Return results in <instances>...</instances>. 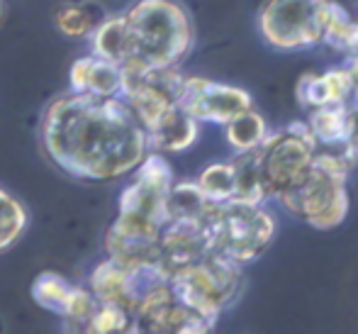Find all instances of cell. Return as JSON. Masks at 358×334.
Segmentation results:
<instances>
[{
	"label": "cell",
	"instance_id": "cell-30",
	"mask_svg": "<svg viewBox=\"0 0 358 334\" xmlns=\"http://www.w3.org/2000/svg\"><path fill=\"white\" fill-rule=\"evenodd\" d=\"M349 105H351V108H354V110H358V85H356V88H354V93H351V100H349Z\"/></svg>",
	"mask_w": 358,
	"mask_h": 334
},
{
	"label": "cell",
	"instance_id": "cell-23",
	"mask_svg": "<svg viewBox=\"0 0 358 334\" xmlns=\"http://www.w3.org/2000/svg\"><path fill=\"white\" fill-rule=\"evenodd\" d=\"M100 20H103V15H98V10L88 3H64L54 13L57 29L64 37H71V39L90 37V32L98 27Z\"/></svg>",
	"mask_w": 358,
	"mask_h": 334
},
{
	"label": "cell",
	"instance_id": "cell-31",
	"mask_svg": "<svg viewBox=\"0 0 358 334\" xmlns=\"http://www.w3.org/2000/svg\"><path fill=\"white\" fill-rule=\"evenodd\" d=\"M139 334H142V332H139Z\"/></svg>",
	"mask_w": 358,
	"mask_h": 334
},
{
	"label": "cell",
	"instance_id": "cell-27",
	"mask_svg": "<svg viewBox=\"0 0 358 334\" xmlns=\"http://www.w3.org/2000/svg\"><path fill=\"white\" fill-rule=\"evenodd\" d=\"M341 151L358 161V110L354 108H351V113H349V127H346V139H344V144H341Z\"/></svg>",
	"mask_w": 358,
	"mask_h": 334
},
{
	"label": "cell",
	"instance_id": "cell-18",
	"mask_svg": "<svg viewBox=\"0 0 358 334\" xmlns=\"http://www.w3.org/2000/svg\"><path fill=\"white\" fill-rule=\"evenodd\" d=\"M90 54L105 62L122 67L127 62V29H124L122 15H110L98 22L90 32Z\"/></svg>",
	"mask_w": 358,
	"mask_h": 334
},
{
	"label": "cell",
	"instance_id": "cell-5",
	"mask_svg": "<svg viewBox=\"0 0 358 334\" xmlns=\"http://www.w3.org/2000/svg\"><path fill=\"white\" fill-rule=\"evenodd\" d=\"M244 266L210 251L200 261L171 273V291L180 305L190 307L210 322L220 320L244 293Z\"/></svg>",
	"mask_w": 358,
	"mask_h": 334
},
{
	"label": "cell",
	"instance_id": "cell-3",
	"mask_svg": "<svg viewBox=\"0 0 358 334\" xmlns=\"http://www.w3.org/2000/svg\"><path fill=\"white\" fill-rule=\"evenodd\" d=\"M358 164L341 149H317L305 179L280 195L278 202L290 215L300 217L312 230L329 232L344 225L349 215V174Z\"/></svg>",
	"mask_w": 358,
	"mask_h": 334
},
{
	"label": "cell",
	"instance_id": "cell-1",
	"mask_svg": "<svg viewBox=\"0 0 358 334\" xmlns=\"http://www.w3.org/2000/svg\"><path fill=\"white\" fill-rule=\"evenodd\" d=\"M42 151L76 181L110 183L129 176L149 154L146 130L122 98L62 93L39 120Z\"/></svg>",
	"mask_w": 358,
	"mask_h": 334
},
{
	"label": "cell",
	"instance_id": "cell-29",
	"mask_svg": "<svg viewBox=\"0 0 358 334\" xmlns=\"http://www.w3.org/2000/svg\"><path fill=\"white\" fill-rule=\"evenodd\" d=\"M5 18H8V5H5V0H0V29L5 25Z\"/></svg>",
	"mask_w": 358,
	"mask_h": 334
},
{
	"label": "cell",
	"instance_id": "cell-2",
	"mask_svg": "<svg viewBox=\"0 0 358 334\" xmlns=\"http://www.w3.org/2000/svg\"><path fill=\"white\" fill-rule=\"evenodd\" d=\"M127 62L122 71L178 69L195 44V25L178 0H134L122 13Z\"/></svg>",
	"mask_w": 358,
	"mask_h": 334
},
{
	"label": "cell",
	"instance_id": "cell-11",
	"mask_svg": "<svg viewBox=\"0 0 358 334\" xmlns=\"http://www.w3.org/2000/svg\"><path fill=\"white\" fill-rule=\"evenodd\" d=\"M205 220H169L161 227L159 264L166 268L169 276L210 254V237Z\"/></svg>",
	"mask_w": 358,
	"mask_h": 334
},
{
	"label": "cell",
	"instance_id": "cell-14",
	"mask_svg": "<svg viewBox=\"0 0 358 334\" xmlns=\"http://www.w3.org/2000/svg\"><path fill=\"white\" fill-rule=\"evenodd\" d=\"M69 88L73 93L100 95V98H120L122 90V69L93 54L80 57L69 71Z\"/></svg>",
	"mask_w": 358,
	"mask_h": 334
},
{
	"label": "cell",
	"instance_id": "cell-15",
	"mask_svg": "<svg viewBox=\"0 0 358 334\" xmlns=\"http://www.w3.org/2000/svg\"><path fill=\"white\" fill-rule=\"evenodd\" d=\"M198 137H200V123L176 105L159 123H154L146 130V144H149V151L180 154V151H188L198 141Z\"/></svg>",
	"mask_w": 358,
	"mask_h": 334
},
{
	"label": "cell",
	"instance_id": "cell-22",
	"mask_svg": "<svg viewBox=\"0 0 358 334\" xmlns=\"http://www.w3.org/2000/svg\"><path fill=\"white\" fill-rule=\"evenodd\" d=\"M231 169H234V198L239 202H251V205H266L268 195L261 179L256 151H244V154L231 156Z\"/></svg>",
	"mask_w": 358,
	"mask_h": 334
},
{
	"label": "cell",
	"instance_id": "cell-10",
	"mask_svg": "<svg viewBox=\"0 0 358 334\" xmlns=\"http://www.w3.org/2000/svg\"><path fill=\"white\" fill-rule=\"evenodd\" d=\"M178 108L185 110L200 125H222L224 127L231 118L244 110L254 108V98L246 88L231 83L210 81L205 76H185L180 85Z\"/></svg>",
	"mask_w": 358,
	"mask_h": 334
},
{
	"label": "cell",
	"instance_id": "cell-21",
	"mask_svg": "<svg viewBox=\"0 0 358 334\" xmlns=\"http://www.w3.org/2000/svg\"><path fill=\"white\" fill-rule=\"evenodd\" d=\"M329 49H334L341 57H358V18H351V13L341 3L331 0L329 20H327L324 39Z\"/></svg>",
	"mask_w": 358,
	"mask_h": 334
},
{
	"label": "cell",
	"instance_id": "cell-7",
	"mask_svg": "<svg viewBox=\"0 0 358 334\" xmlns=\"http://www.w3.org/2000/svg\"><path fill=\"white\" fill-rule=\"evenodd\" d=\"M317 141L305 120H292L278 132H268L264 144L256 149L261 179L268 200H278L290 193L310 171L317 154Z\"/></svg>",
	"mask_w": 358,
	"mask_h": 334
},
{
	"label": "cell",
	"instance_id": "cell-26",
	"mask_svg": "<svg viewBox=\"0 0 358 334\" xmlns=\"http://www.w3.org/2000/svg\"><path fill=\"white\" fill-rule=\"evenodd\" d=\"M156 334H215V322H210L208 317L198 315L176 300V305L171 307L169 317Z\"/></svg>",
	"mask_w": 358,
	"mask_h": 334
},
{
	"label": "cell",
	"instance_id": "cell-17",
	"mask_svg": "<svg viewBox=\"0 0 358 334\" xmlns=\"http://www.w3.org/2000/svg\"><path fill=\"white\" fill-rule=\"evenodd\" d=\"M349 105H324V108L307 110V127L315 137L317 146L327 149H341L349 127Z\"/></svg>",
	"mask_w": 358,
	"mask_h": 334
},
{
	"label": "cell",
	"instance_id": "cell-24",
	"mask_svg": "<svg viewBox=\"0 0 358 334\" xmlns=\"http://www.w3.org/2000/svg\"><path fill=\"white\" fill-rule=\"evenodd\" d=\"M27 220L29 217L22 202L5 188H0V254L17 244V239L27 230Z\"/></svg>",
	"mask_w": 358,
	"mask_h": 334
},
{
	"label": "cell",
	"instance_id": "cell-25",
	"mask_svg": "<svg viewBox=\"0 0 358 334\" xmlns=\"http://www.w3.org/2000/svg\"><path fill=\"white\" fill-rule=\"evenodd\" d=\"M198 188L210 202H227L234 198V169L231 161H215L205 166L200 176L195 179Z\"/></svg>",
	"mask_w": 358,
	"mask_h": 334
},
{
	"label": "cell",
	"instance_id": "cell-4",
	"mask_svg": "<svg viewBox=\"0 0 358 334\" xmlns=\"http://www.w3.org/2000/svg\"><path fill=\"white\" fill-rule=\"evenodd\" d=\"M205 225H208L210 251L239 266L261 259L278 232V222L273 212L266 210V205L239 200L213 202Z\"/></svg>",
	"mask_w": 358,
	"mask_h": 334
},
{
	"label": "cell",
	"instance_id": "cell-28",
	"mask_svg": "<svg viewBox=\"0 0 358 334\" xmlns=\"http://www.w3.org/2000/svg\"><path fill=\"white\" fill-rule=\"evenodd\" d=\"M341 64H344L346 71H349L351 81H354V88H356V85H358V57H346Z\"/></svg>",
	"mask_w": 358,
	"mask_h": 334
},
{
	"label": "cell",
	"instance_id": "cell-13",
	"mask_svg": "<svg viewBox=\"0 0 358 334\" xmlns=\"http://www.w3.org/2000/svg\"><path fill=\"white\" fill-rule=\"evenodd\" d=\"M351 93H354V81L344 64L329 67L322 74L307 71L295 83V98L302 110L324 108V105H349Z\"/></svg>",
	"mask_w": 358,
	"mask_h": 334
},
{
	"label": "cell",
	"instance_id": "cell-19",
	"mask_svg": "<svg viewBox=\"0 0 358 334\" xmlns=\"http://www.w3.org/2000/svg\"><path fill=\"white\" fill-rule=\"evenodd\" d=\"M268 123L256 108H249L231 118L224 125V139L234 154H244V151H256L264 139L268 137Z\"/></svg>",
	"mask_w": 358,
	"mask_h": 334
},
{
	"label": "cell",
	"instance_id": "cell-16",
	"mask_svg": "<svg viewBox=\"0 0 358 334\" xmlns=\"http://www.w3.org/2000/svg\"><path fill=\"white\" fill-rule=\"evenodd\" d=\"M88 291L93 298L105 305H117L132 312V302H129L127 293V266L117 264L113 259H105L93 266L88 273Z\"/></svg>",
	"mask_w": 358,
	"mask_h": 334
},
{
	"label": "cell",
	"instance_id": "cell-9",
	"mask_svg": "<svg viewBox=\"0 0 358 334\" xmlns=\"http://www.w3.org/2000/svg\"><path fill=\"white\" fill-rule=\"evenodd\" d=\"M185 74L180 69H154V71H122L120 98L129 105L144 130L159 123L171 108L178 105L180 85Z\"/></svg>",
	"mask_w": 358,
	"mask_h": 334
},
{
	"label": "cell",
	"instance_id": "cell-20",
	"mask_svg": "<svg viewBox=\"0 0 358 334\" xmlns=\"http://www.w3.org/2000/svg\"><path fill=\"white\" fill-rule=\"evenodd\" d=\"M210 207H213V202L205 198L195 181H173L169 198H166L169 220H205Z\"/></svg>",
	"mask_w": 358,
	"mask_h": 334
},
{
	"label": "cell",
	"instance_id": "cell-6",
	"mask_svg": "<svg viewBox=\"0 0 358 334\" xmlns=\"http://www.w3.org/2000/svg\"><path fill=\"white\" fill-rule=\"evenodd\" d=\"M331 0H264L259 34L275 52H305L324 39Z\"/></svg>",
	"mask_w": 358,
	"mask_h": 334
},
{
	"label": "cell",
	"instance_id": "cell-12",
	"mask_svg": "<svg viewBox=\"0 0 358 334\" xmlns=\"http://www.w3.org/2000/svg\"><path fill=\"white\" fill-rule=\"evenodd\" d=\"M32 300L44 310L59 315L64 322H83L98 307V300L88 288L73 286L54 271H44L34 278Z\"/></svg>",
	"mask_w": 358,
	"mask_h": 334
},
{
	"label": "cell",
	"instance_id": "cell-8",
	"mask_svg": "<svg viewBox=\"0 0 358 334\" xmlns=\"http://www.w3.org/2000/svg\"><path fill=\"white\" fill-rule=\"evenodd\" d=\"M132 174L134 176L129 186H124V190L120 193V212L115 220L146 232H161V227L169 220L166 198H169V190L176 181L173 169L164 154L149 151Z\"/></svg>",
	"mask_w": 358,
	"mask_h": 334
}]
</instances>
